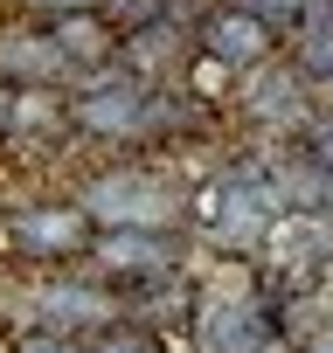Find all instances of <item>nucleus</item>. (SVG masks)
<instances>
[{"label": "nucleus", "instance_id": "f257e3e1", "mask_svg": "<svg viewBox=\"0 0 333 353\" xmlns=\"http://www.w3.org/2000/svg\"><path fill=\"white\" fill-rule=\"evenodd\" d=\"M84 208L97 222H111V229H166V222H174V194H166L153 173H139V166L104 173V181L84 194Z\"/></svg>", "mask_w": 333, "mask_h": 353}, {"label": "nucleus", "instance_id": "f03ea898", "mask_svg": "<svg viewBox=\"0 0 333 353\" xmlns=\"http://www.w3.org/2000/svg\"><path fill=\"white\" fill-rule=\"evenodd\" d=\"M271 42H278V28H271L264 14H250L243 0L209 8V21L195 28V49L216 56L222 70H264V63H271Z\"/></svg>", "mask_w": 333, "mask_h": 353}, {"label": "nucleus", "instance_id": "7ed1b4c3", "mask_svg": "<svg viewBox=\"0 0 333 353\" xmlns=\"http://www.w3.org/2000/svg\"><path fill=\"white\" fill-rule=\"evenodd\" d=\"M15 243L28 256H91L97 250V215L84 201H63V208H21L15 215Z\"/></svg>", "mask_w": 333, "mask_h": 353}, {"label": "nucleus", "instance_id": "20e7f679", "mask_svg": "<svg viewBox=\"0 0 333 353\" xmlns=\"http://www.w3.org/2000/svg\"><path fill=\"white\" fill-rule=\"evenodd\" d=\"M146 104H153V90L139 83V77H118V83H91V90H77L70 97V118H77V132H118V139H132V132H146Z\"/></svg>", "mask_w": 333, "mask_h": 353}, {"label": "nucleus", "instance_id": "39448f33", "mask_svg": "<svg viewBox=\"0 0 333 353\" xmlns=\"http://www.w3.org/2000/svg\"><path fill=\"white\" fill-rule=\"evenodd\" d=\"M49 35L63 42L70 70H104L111 56H125V28L97 8V0H91V8H77V14H56V21H49Z\"/></svg>", "mask_w": 333, "mask_h": 353}, {"label": "nucleus", "instance_id": "423d86ee", "mask_svg": "<svg viewBox=\"0 0 333 353\" xmlns=\"http://www.w3.org/2000/svg\"><path fill=\"white\" fill-rule=\"evenodd\" d=\"M70 70V56H63V42L42 28V35H8L0 42V77L8 83H21V90H35V83H56Z\"/></svg>", "mask_w": 333, "mask_h": 353}, {"label": "nucleus", "instance_id": "0eeeda50", "mask_svg": "<svg viewBox=\"0 0 333 353\" xmlns=\"http://www.w3.org/2000/svg\"><path fill=\"white\" fill-rule=\"evenodd\" d=\"M91 256H97L111 277H160V270H166V243H160V229H104Z\"/></svg>", "mask_w": 333, "mask_h": 353}, {"label": "nucleus", "instance_id": "6e6552de", "mask_svg": "<svg viewBox=\"0 0 333 353\" xmlns=\"http://www.w3.org/2000/svg\"><path fill=\"white\" fill-rule=\"evenodd\" d=\"M42 312H49V325H111V319H118V305H111L97 284H56V291L42 298Z\"/></svg>", "mask_w": 333, "mask_h": 353}, {"label": "nucleus", "instance_id": "1a4fd4ad", "mask_svg": "<svg viewBox=\"0 0 333 353\" xmlns=\"http://www.w3.org/2000/svg\"><path fill=\"white\" fill-rule=\"evenodd\" d=\"M298 97H305V77L285 63V70H257V83H250V111L257 118H298Z\"/></svg>", "mask_w": 333, "mask_h": 353}, {"label": "nucleus", "instance_id": "9d476101", "mask_svg": "<svg viewBox=\"0 0 333 353\" xmlns=\"http://www.w3.org/2000/svg\"><path fill=\"white\" fill-rule=\"evenodd\" d=\"M292 70H298L305 83H326V90H333V28H312V35L298 42Z\"/></svg>", "mask_w": 333, "mask_h": 353}, {"label": "nucleus", "instance_id": "9b49d317", "mask_svg": "<svg viewBox=\"0 0 333 353\" xmlns=\"http://www.w3.org/2000/svg\"><path fill=\"white\" fill-rule=\"evenodd\" d=\"M97 8L125 28V35H139V28H153V21H166V8L174 0H97Z\"/></svg>", "mask_w": 333, "mask_h": 353}, {"label": "nucleus", "instance_id": "f8f14e48", "mask_svg": "<svg viewBox=\"0 0 333 353\" xmlns=\"http://www.w3.org/2000/svg\"><path fill=\"white\" fill-rule=\"evenodd\" d=\"M243 8H250V14H264L271 28H298V21L319 8V0H243Z\"/></svg>", "mask_w": 333, "mask_h": 353}, {"label": "nucleus", "instance_id": "ddd939ff", "mask_svg": "<svg viewBox=\"0 0 333 353\" xmlns=\"http://www.w3.org/2000/svg\"><path fill=\"white\" fill-rule=\"evenodd\" d=\"M97 353H166V346H160L146 325H111V332L97 339Z\"/></svg>", "mask_w": 333, "mask_h": 353}, {"label": "nucleus", "instance_id": "4468645a", "mask_svg": "<svg viewBox=\"0 0 333 353\" xmlns=\"http://www.w3.org/2000/svg\"><path fill=\"white\" fill-rule=\"evenodd\" d=\"M15 353H84L70 332H56V325H42V332H21V346Z\"/></svg>", "mask_w": 333, "mask_h": 353}, {"label": "nucleus", "instance_id": "2eb2a0df", "mask_svg": "<svg viewBox=\"0 0 333 353\" xmlns=\"http://www.w3.org/2000/svg\"><path fill=\"white\" fill-rule=\"evenodd\" d=\"M305 159H319V166L333 173V111H326V118H312V132H305Z\"/></svg>", "mask_w": 333, "mask_h": 353}, {"label": "nucleus", "instance_id": "dca6fc26", "mask_svg": "<svg viewBox=\"0 0 333 353\" xmlns=\"http://www.w3.org/2000/svg\"><path fill=\"white\" fill-rule=\"evenodd\" d=\"M15 111H21V83H8V77H0V139L15 132Z\"/></svg>", "mask_w": 333, "mask_h": 353}, {"label": "nucleus", "instance_id": "f3484780", "mask_svg": "<svg viewBox=\"0 0 333 353\" xmlns=\"http://www.w3.org/2000/svg\"><path fill=\"white\" fill-rule=\"evenodd\" d=\"M312 353H333V332H326V339H312Z\"/></svg>", "mask_w": 333, "mask_h": 353}]
</instances>
